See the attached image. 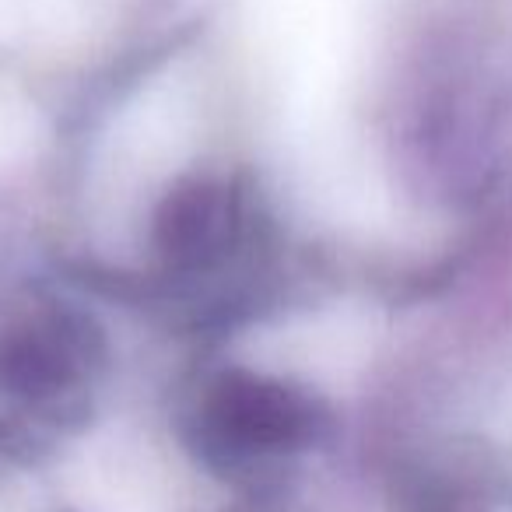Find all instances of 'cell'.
<instances>
[{
  "instance_id": "obj_2",
  "label": "cell",
  "mask_w": 512,
  "mask_h": 512,
  "mask_svg": "<svg viewBox=\"0 0 512 512\" xmlns=\"http://www.w3.org/2000/svg\"><path fill=\"white\" fill-rule=\"evenodd\" d=\"M99 355V334L85 320L50 316L4 344L0 383L32 407H67L92 383Z\"/></svg>"
},
{
  "instance_id": "obj_1",
  "label": "cell",
  "mask_w": 512,
  "mask_h": 512,
  "mask_svg": "<svg viewBox=\"0 0 512 512\" xmlns=\"http://www.w3.org/2000/svg\"><path fill=\"white\" fill-rule=\"evenodd\" d=\"M186 435L214 474L260 484L320 446L327 411L313 393L285 379L225 372L197 397Z\"/></svg>"
},
{
  "instance_id": "obj_3",
  "label": "cell",
  "mask_w": 512,
  "mask_h": 512,
  "mask_svg": "<svg viewBox=\"0 0 512 512\" xmlns=\"http://www.w3.org/2000/svg\"><path fill=\"white\" fill-rule=\"evenodd\" d=\"M239 197L214 179H186L165 193L155 218L158 249L179 267H207L239 235Z\"/></svg>"
}]
</instances>
